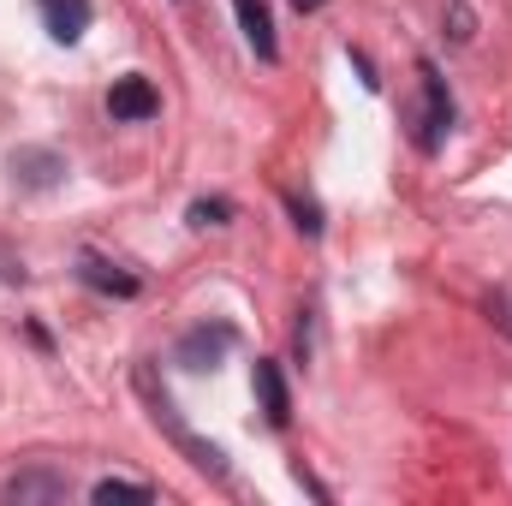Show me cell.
<instances>
[{
	"label": "cell",
	"mask_w": 512,
	"mask_h": 506,
	"mask_svg": "<svg viewBox=\"0 0 512 506\" xmlns=\"http://www.w3.org/2000/svg\"><path fill=\"white\" fill-rule=\"evenodd\" d=\"M292 6H298V12H316V6H322V0H292Z\"/></svg>",
	"instance_id": "14"
},
{
	"label": "cell",
	"mask_w": 512,
	"mask_h": 506,
	"mask_svg": "<svg viewBox=\"0 0 512 506\" xmlns=\"http://www.w3.org/2000/svg\"><path fill=\"white\" fill-rule=\"evenodd\" d=\"M108 114L126 120V126L155 120V114H161V96H155V84H149L143 72H131V78H114V90H108Z\"/></svg>",
	"instance_id": "2"
},
{
	"label": "cell",
	"mask_w": 512,
	"mask_h": 506,
	"mask_svg": "<svg viewBox=\"0 0 512 506\" xmlns=\"http://www.w3.org/2000/svg\"><path fill=\"white\" fill-rule=\"evenodd\" d=\"M233 12H239V24H245V42H251L262 60H274L280 42H274V18H268V6H262V0H233Z\"/></svg>",
	"instance_id": "9"
},
{
	"label": "cell",
	"mask_w": 512,
	"mask_h": 506,
	"mask_svg": "<svg viewBox=\"0 0 512 506\" xmlns=\"http://www.w3.org/2000/svg\"><path fill=\"white\" fill-rule=\"evenodd\" d=\"M78 280H84L90 292H108V298H137V274L114 268L108 256H96V251L78 256Z\"/></svg>",
	"instance_id": "8"
},
{
	"label": "cell",
	"mask_w": 512,
	"mask_h": 506,
	"mask_svg": "<svg viewBox=\"0 0 512 506\" xmlns=\"http://www.w3.org/2000/svg\"><path fill=\"white\" fill-rule=\"evenodd\" d=\"M60 173H66V155L60 149H18L12 155V179L24 191H48V185H60Z\"/></svg>",
	"instance_id": "5"
},
{
	"label": "cell",
	"mask_w": 512,
	"mask_h": 506,
	"mask_svg": "<svg viewBox=\"0 0 512 506\" xmlns=\"http://www.w3.org/2000/svg\"><path fill=\"white\" fill-rule=\"evenodd\" d=\"M66 495H72V483L60 471H48V465L6 477V501H18V506H54V501H66Z\"/></svg>",
	"instance_id": "4"
},
{
	"label": "cell",
	"mask_w": 512,
	"mask_h": 506,
	"mask_svg": "<svg viewBox=\"0 0 512 506\" xmlns=\"http://www.w3.org/2000/svg\"><path fill=\"white\" fill-rule=\"evenodd\" d=\"M36 12H42V24H48V36L54 42H84V30H90V0H36Z\"/></svg>",
	"instance_id": "6"
},
{
	"label": "cell",
	"mask_w": 512,
	"mask_h": 506,
	"mask_svg": "<svg viewBox=\"0 0 512 506\" xmlns=\"http://www.w3.org/2000/svg\"><path fill=\"white\" fill-rule=\"evenodd\" d=\"M453 42H471V12L465 6H453Z\"/></svg>",
	"instance_id": "13"
},
{
	"label": "cell",
	"mask_w": 512,
	"mask_h": 506,
	"mask_svg": "<svg viewBox=\"0 0 512 506\" xmlns=\"http://www.w3.org/2000/svg\"><path fill=\"white\" fill-rule=\"evenodd\" d=\"M417 84H423V96H417V108H411V143H417L423 155H435L441 137H447V126H453V96H447V78H441L435 60L417 66Z\"/></svg>",
	"instance_id": "1"
},
{
	"label": "cell",
	"mask_w": 512,
	"mask_h": 506,
	"mask_svg": "<svg viewBox=\"0 0 512 506\" xmlns=\"http://www.w3.org/2000/svg\"><path fill=\"white\" fill-rule=\"evenodd\" d=\"M233 221V203L227 197H197L191 203V227H227Z\"/></svg>",
	"instance_id": "12"
},
{
	"label": "cell",
	"mask_w": 512,
	"mask_h": 506,
	"mask_svg": "<svg viewBox=\"0 0 512 506\" xmlns=\"http://www.w3.org/2000/svg\"><path fill=\"white\" fill-rule=\"evenodd\" d=\"M286 209H292V221H298V233H304V239H316V233H322V209H316V197L286 191Z\"/></svg>",
	"instance_id": "11"
},
{
	"label": "cell",
	"mask_w": 512,
	"mask_h": 506,
	"mask_svg": "<svg viewBox=\"0 0 512 506\" xmlns=\"http://www.w3.org/2000/svg\"><path fill=\"white\" fill-rule=\"evenodd\" d=\"M233 340H239V334H233L227 322H215V328L203 322V328H191V334L179 340V364H185V370H215V364L233 352Z\"/></svg>",
	"instance_id": "3"
},
{
	"label": "cell",
	"mask_w": 512,
	"mask_h": 506,
	"mask_svg": "<svg viewBox=\"0 0 512 506\" xmlns=\"http://www.w3.org/2000/svg\"><path fill=\"white\" fill-rule=\"evenodd\" d=\"M90 501H155V489L137 483V477H102V483L90 489Z\"/></svg>",
	"instance_id": "10"
},
{
	"label": "cell",
	"mask_w": 512,
	"mask_h": 506,
	"mask_svg": "<svg viewBox=\"0 0 512 506\" xmlns=\"http://www.w3.org/2000/svg\"><path fill=\"white\" fill-rule=\"evenodd\" d=\"M256 399H262V417H268L274 429L292 423V393H286V376H280L274 358H256Z\"/></svg>",
	"instance_id": "7"
}]
</instances>
